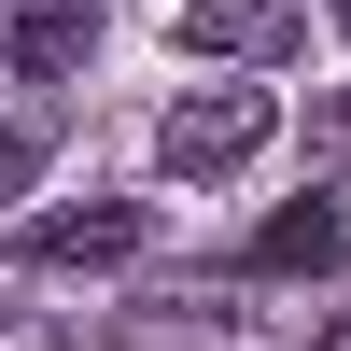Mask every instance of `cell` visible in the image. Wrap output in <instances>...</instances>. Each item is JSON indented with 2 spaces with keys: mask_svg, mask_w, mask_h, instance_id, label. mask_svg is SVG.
I'll return each instance as SVG.
<instances>
[{
  "mask_svg": "<svg viewBox=\"0 0 351 351\" xmlns=\"http://www.w3.org/2000/svg\"><path fill=\"white\" fill-rule=\"evenodd\" d=\"M267 141H281V99H267V84H197V99H169L155 169H169V183H239Z\"/></svg>",
  "mask_w": 351,
  "mask_h": 351,
  "instance_id": "obj_1",
  "label": "cell"
},
{
  "mask_svg": "<svg viewBox=\"0 0 351 351\" xmlns=\"http://www.w3.org/2000/svg\"><path fill=\"white\" fill-rule=\"evenodd\" d=\"M141 239H155V211H141V197H71V211H43L14 253H28V267H127Z\"/></svg>",
  "mask_w": 351,
  "mask_h": 351,
  "instance_id": "obj_2",
  "label": "cell"
},
{
  "mask_svg": "<svg viewBox=\"0 0 351 351\" xmlns=\"http://www.w3.org/2000/svg\"><path fill=\"white\" fill-rule=\"evenodd\" d=\"M309 43V0H183V56H239V71H267V56Z\"/></svg>",
  "mask_w": 351,
  "mask_h": 351,
  "instance_id": "obj_3",
  "label": "cell"
},
{
  "mask_svg": "<svg viewBox=\"0 0 351 351\" xmlns=\"http://www.w3.org/2000/svg\"><path fill=\"white\" fill-rule=\"evenodd\" d=\"M99 0H0V71H84Z\"/></svg>",
  "mask_w": 351,
  "mask_h": 351,
  "instance_id": "obj_4",
  "label": "cell"
},
{
  "mask_svg": "<svg viewBox=\"0 0 351 351\" xmlns=\"http://www.w3.org/2000/svg\"><path fill=\"white\" fill-rule=\"evenodd\" d=\"M253 267H337V211L309 197V211H281L267 239H253Z\"/></svg>",
  "mask_w": 351,
  "mask_h": 351,
  "instance_id": "obj_5",
  "label": "cell"
},
{
  "mask_svg": "<svg viewBox=\"0 0 351 351\" xmlns=\"http://www.w3.org/2000/svg\"><path fill=\"white\" fill-rule=\"evenodd\" d=\"M28 169H43V127H0V197H14Z\"/></svg>",
  "mask_w": 351,
  "mask_h": 351,
  "instance_id": "obj_6",
  "label": "cell"
},
{
  "mask_svg": "<svg viewBox=\"0 0 351 351\" xmlns=\"http://www.w3.org/2000/svg\"><path fill=\"white\" fill-rule=\"evenodd\" d=\"M324 351H351V309H337V324H324Z\"/></svg>",
  "mask_w": 351,
  "mask_h": 351,
  "instance_id": "obj_7",
  "label": "cell"
},
{
  "mask_svg": "<svg viewBox=\"0 0 351 351\" xmlns=\"http://www.w3.org/2000/svg\"><path fill=\"white\" fill-rule=\"evenodd\" d=\"M324 14H337V28H351V0H324Z\"/></svg>",
  "mask_w": 351,
  "mask_h": 351,
  "instance_id": "obj_8",
  "label": "cell"
}]
</instances>
